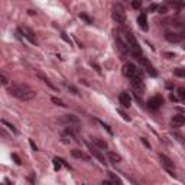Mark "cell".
Returning a JSON list of instances; mask_svg holds the SVG:
<instances>
[{
	"mask_svg": "<svg viewBox=\"0 0 185 185\" xmlns=\"http://www.w3.org/2000/svg\"><path fill=\"white\" fill-rule=\"evenodd\" d=\"M178 100H181V101H185V88L179 87L178 88Z\"/></svg>",
	"mask_w": 185,
	"mask_h": 185,
	"instance_id": "19",
	"label": "cell"
},
{
	"mask_svg": "<svg viewBox=\"0 0 185 185\" xmlns=\"http://www.w3.org/2000/svg\"><path fill=\"white\" fill-rule=\"evenodd\" d=\"M171 125L174 126V127H181L182 125H185V116L182 114H175L172 117V120H171Z\"/></svg>",
	"mask_w": 185,
	"mask_h": 185,
	"instance_id": "13",
	"label": "cell"
},
{
	"mask_svg": "<svg viewBox=\"0 0 185 185\" xmlns=\"http://www.w3.org/2000/svg\"><path fill=\"white\" fill-rule=\"evenodd\" d=\"M137 23H139V26L142 28L143 30H147V18H146V13H140L137 16Z\"/></svg>",
	"mask_w": 185,
	"mask_h": 185,
	"instance_id": "16",
	"label": "cell"
},
{
	"mask_svg": "<svg viewBox=\"0 0 185 185\" xmlns=\"http://www.w3.org/2000/svg\"><path fill=\"white\" fill-rule=\"evenodd\" d=\"M87 146H88V149H90V152H91V153H93V155H94L95 158H97L98 161H100V162L103 163V165H106V158H104V155H103L101 152L98 151V149H97L95 146H91L90 143H87Z\"/></svg>",
	"mask_w": 185,
	"mask_h": 185,
	"instance_id": "12",
	"label": "cell"
},
{
	"mask_svg": "<svg viewBox=\"0 0 185 185\" xmlns=\"http://www.w3.org/2000/svg\"><path fill=\"white\" fill-rule=\"evenodd\" d=\"M2 123H3L4 126H8V127L10 129V130H12V132H13V133H16V129H15V126H13V125H10V123H8V121H6V120H2Z\"/></svg>",
	"mask_w": 185,
	"mask_h": 185,
	"instance_id": "27",
	"label": "cell"
},
{
	"mask_svg": "<svg viewBox=\"0 0 185 185\" xmlns=\"http://www.w3.org/2000/svg\"><path fill=\"white\" fill-rule=\"evenodd\" d=\"M12 158H13V161H15L16 163H18V165H20V163H22V161H20V158L18 155H16V153H12Z\"/></svg>",
	"mask_w": 185,
	"mask_h": 185,
	"instance_id": "28",
	"label": "cell"
},
{
	"mask_svg": "<svg viewBox=\"0 0 185 185\" xmlns=\"http://www.w3.org/2000/svg\"><path fill=\"white\" fill-rule=\"evenodd\" d=\"M140 142H142V143H143V145H145V146H146V147H147V149H151V145L147 143V140H146V139H145V137H140Z\"/></svg>",
	"mask_w": 185,
	"mask_h": 185,
	"instance_id": "31",
	"label": "cell"
},
{
	"mask_svg": "<svg viewBox=\"0 0 185 185\" xmlns=\"http://www.w3.org/2000/svg\"><path fill=\"white\" fill-rule=\"evenodd\" d=\"M18 32H19V33H23V36H25V38H26L28 41L30 42V44H33V45H36V44H38V41H36V36H35V33H33V30L29 29L28 26H20Z\"/></svg>",
	"mask_w": 185,
	"mask_h": 185,
	"instance_id": "5",
	"label": "cell"
},
{
	"mask_svg": "<svg viewBox=\"0 0 185 185\" xmlns=\"http://www.w3.org/2000/svg\"><path fill=\"white\" fill-rule=\"evenodd\" d=\"M107 156H109L110 162H113V163L121 162V156L119 153H116V152H107Z\"/></svg>",
	"mask_w": 185,
	"mask_h": 185,
	"instance_id": "17",
	"label": "cell"
},
{
	"mask_svg": "<svg viewBox=\"0 0 185 185\" xmlns=\"http://www.w3.org/2000/svg\"><path fill=\"white\" fill-rule=\"evenodd\" d=\"M8 91L10 95L19 98V100H23V101L32 100V98H35V95H36V93H35L33 90H30L28 85H23V84H13L12 87L8 88Z\"/></svg>",
	"mask_w": 185,
	"mask_h": 185,
	"instance_id": "1",
	"label": "cell"
},
{
	"mask_svg": "<svg viewBox=\"0 0 185 185\" xmlns=\"http://www.w3.org/2000/svg\"><path fill=\"white\" fill-rule=\"evenodd\" d=\"M68 90H71L74 94H78V90H77L75 87H72V85H68Z\"/></svg>",
	"mask_w": 185,
	"mask_h": 185,
	"instance_id": "34",
	"label": "cell"
},
{
	"mask_svg": "<svg viewBox=\"0 0 185 185\" xmlns=\"http://www.w3.org/2000/svg\"><path fill=\"white\" fill-rule=\"evenodd\" d=\"M111 16H113V19L116 20L117 23H125L126 22L125 10H123L120 6H116V8L113 9V13H111Z\"/></svg>",
	"mask_w": 185,
	"mask_h": 185,
	"instance_id": "6",
	"label": "cell"
},
{
	"mask_svg": "<svg viewBox=\"0 0 185 185\" xmlns=\"http://www.w3.org/2000/svg\"><path fill=\"white\" fill-rule=\"evenodd\" d=\"M174 74L177 77H182V78H185V68H175Z\"/></svg>",
	"mask_w": 185,
	"mask_h": 185,
	"instance_id": "20",
	"label": "cell"
},
{
	"mask_svg": "<svg viewBox=\"0 0 185 185\" xmlns=\"http://www.w3.org/2000/svg\"><path fill=\"white\" fill-rule=\"evenodd\" d=\"M165 57H168L169 59H172V58H175L177 55H175V54H171V52H166V54H165Z\"/></svg>",
	"mask_w": 185,
	"mask_h": 185,
	"instance_id": "35",
	"label": "cell"
},
{
	"mask_svg": "<svg viewBox=\"0 0 185 185\" xmlns=\"http://www.w3.org/2000/svg\"><path fill=\"white\" fill-rule=\"evenodd\" d=\"M71 155L77 159H84V161H90V156L85 155L83 151H80V149H72L71 151Z\"/></svg>",
	"mask_w": 185,
	"mask_h": 185,
	"instance_id": "15",
	"label": "cell"
},
{
	"mask_svg": "<svg viewBox=\"0 0 185 185\" xmlns=\"http://www.w3.org/2000/svg\"><path fill=\"white\" fill-rule=\"evenodd\" d=\"M97 121H98V123H100V125H101V126H103V127L106 129V130H107V132H109V133H110V135H113V130H111V129H110V126H109V125H106V123H104V121H101V120H98V119H97Z\"/></svg>",
	"mask_w": 185,
	"mask_h": 185,
	"instance_id": "24",
	"label": "cell"
},
{
	"mask_svg": "<svg viewBox=\"0 0 185 185\" xmlns=\"http://www.w3.org/2000/svg\"><path fill=\"white\" fill-rule=\"evenodd\" d=\"M0 81H2V84H3V85H6V84H8V78H6V75H4V74H0Z\"/></svg>",
	"mask_w": 185,
	"mask_h": 185,
	"instance_id": "29",
	"label": "cell"
},
{
	"mask_svg": "<svg viewBox=\"0 0 185 185\" xmlns=\"http://www.w3.org/2000/svg\"><path fill=\"white\" fill-rule=\"evenodd\" d=\"M159 13H166V8H165V6L159 8Z\"/></svg>",
	"mask_w": 185,
	"mask_h": 185,
	"instance_id": "37",
	"label": "cell"
},
{
	"mask_svg": "<svg viewBox=\"0 0 185 185\" xmlns=\"http://www.w3.org/2000/svg\"><path fill=\"white\" fill-rule=\"evenodd\" d=\"M156 9H159V6L153 3V4H151V6H149V9H147V10H149V12H153V10H156Z\"/></svg>",
	"mask_w": 185,
	"mask_h": 185,
	"instance_id": "32",
	"label": "cell"
},
{
	"mask_svg": "<svg viewBox=\"0 0 185 185\" xmlns=\"http://www.w3.org/2000/svg\"><path fill=\"white\" fill-rule=\"evenodd\" d=\"M123 75L127 77L129 80H135V78H142V71L137 68L135 64L127 62L123 65Z\"/></svg>",
	"mask_w": 185,
	"mask_h": 185,
	"instance_id": "3",
	"label": "cell"
},
{
	"mask_svg": "<svg viewBox=\"0 0 185 185\" xmlns=\"http://www.w3.org/2000/svg\"><path fill=\"white\" fill-rule=\"evenodd\" d=\"M169 98L172 100V101H178V97H177V95H174V94H171V95H169Z\"/></svg>",
	"mask_w": 185,
	"mask_h": 185,
	"instance_id": "36",
	"label": "cell"
},
{
	"mask_svg": "<svg viewBox=\"0 0 185 185\" xmlns=\"http://www.w3.org/2000/svg\"><path fill=\"white\" fill-rule=\"evenodd\" d=\"M52 100V103L54 104H57V106H61V107H67V104H64V101L62 100H59V98H57V97H52L51 98Z\"/></svg>",
	"mask_w": 185,
	"mask_h": 185,
	"instance_id": "23",
	"label": "cell"
},
{
	"mask_svg": "<svg viewBox=\"0 0 185 185\" xmlns=\"http://www.w3.org/2000/svg\"><path fill=\"white\" fill-rule=\"evenodd\" d=\"M93 143L97 145L98 147L107 149V142H106V140H101V139H98V137H93Z\"/></svg>",
	"mask_w": 185,
	"mask_h": 185,
	"instance_id": "18",
	"label": "cell"
},
{
	"mask_svg": "<svg viewBox=\"0 0 185 185\" xmlns=\"http://www.w3.org/2000/svg\"><path fill=\"white\" fill-rule=\"evenodd\" d=\"M130 84H132V87L135 88L137 94H143L145 91V83L142 78H135V80H130Z\"/></svg>",
	"mask_w": 185,
	"mask_h": 185,
	"instance_id": "8",
	"label": "cell"
},
{
	"mask_svg": "<svg viewBox=\"0 0 185 185\" xmlns=\"http://www.w3.org/2000/svg\"><path fill=\"white\" fill-rule=\"evenodd\" d=\"M184 36H185V35L177 33V32H166L165 39H166V41H169V42H172V44H177V42H181Z\"/></svg>",
	"mask_w": 185,
	"mask_h": 185,
	"instance_id": "10",
	"label": "cell"
},
{
	"mask_svg": "<svg viewBox=\"0 0 185 185\" xmlns=\"http://www.w3.org/2000/svg\"><path fill=\"white\" fill-rule=\"evenodd\" d=\"M101 185H111V182H110V181H103Z\"/></svg>",
	"mask_w": 185,
	"mask_h": 185,
	"instance_id": "38",
	"label": "cell"
},
{
	"mask_svg": "<svg viewBox=\"0 0 185 185\" xmlns=\"http://www.w3.org/2000/svg\"><path fill=\"white\" fill-rule=\"evenodd\" d=\"M61 165H62V159H59V158H54V168H55V171L59 169Z\"/></svg>",
	"mask_w": 185,
	"mask_h": 185,
	"instance_id": "21",
	"label": "cell"
},
{
	"mask_svg": "<svg viewBox=\"0 0 185 185\" xmlns=\"http://www.w3.org/2000/svg\"><path fill=\"white\" fill-rule=\"evenodd\" d=\"M38 77H39V78H41V80H42V81H44L45 84H48V85H49L51 88H52V90H55V87H54V84H51V81H49V80L46 78V77H44L42 74H38Z\"/></svg>",
	"mask_w": 185,
	"mask_h": 185,
	"instance_id": "22",
	"label": "cell"
},
{
	"mask_svg": "<svg viewBox=\"0 0 185 185\" xmlns=\"http://www.w3.org/2000/svg\"><path fill=\"white\" fill-rule=\"evenodd\" d=\"M59 123H68V125H71V123H78L80 119L77 116H72V114H68V116H64V117H61Z\"/></svg>",
	"mask_w": 185,
	"mask_h": 185,
	"instance_id": "14",
	"label": "cell"
},
{
	"mask_svg": "<svg viewBox=\"0 0 185 185\" xmlns=\"http://www.w3.org/2000/svg\"><path fill=\"white\" fill-rule=\"evenodd\" d=\"M132 6L135 9H140V6H142V3H140V2H137V0H135V2H133L132 3Z\"/></svg>",
	"mask_w": 185,
	"mask_h": 185,
	"instance_id": "30",
	"label": "cell"
},
{
	"mask_svg": "<svg viewBox=\"0 0 185 185\" xmlns=\"http://www.w3.org/2000/svg\"><path fill=\"white\" fill-rule=\"evenodd\" d=\"M159 159H161V162H162V166L165 168L168 172H169V175H172V177H175V174H174V171H175V165H174V162L171 161L169 158L166 155H163V153H161L159 155Z\"/></svg>",
	"mask_w": 185,
	"mask_h": 185,
	"instance_id": "4",
	"label": "cell"
},
{
	"mask_svg": "<svg viewBox=\"0 0 185 185\" xmlns=\"http://www.w3.org/2000/svg\"><path fill=\"white\" fill-rule=\"evenodd\" d=\"M80 18H81L83 20H85V23H88V25H91V23H93V20H91L90 18L85 15V13H80Z\"/></svg>",
	"mask_w": 185,
	"mask_h": 185,
	"instance_id": "25",
	"label": "cell"
},
{
	"mask_svg": "<svg viewBox=\"0 0 185 185\" xmlns=\"http://www.w3.org/2000/svg\"><path fill=\"white\" fill-rule=\"evenodd\" d=\"M119 101H120V104L123 107H130L132 106V97H130V94H129L127 91L120 93V95H119Z\"/></svg>",
	"mask_w": 185,
	"mask_h": 185,
	"instance_id": "9",
	"label": "cell"
},
{
	"mask_svg": "<svg viewBox=\"0 0 185 185\" xmlns=\"http://www.w3.org/2000/svg\"><path fill=\"white\" fill-rule=\"evenodd\" d=\"M29 145H30V147H32L33 151H38V146L33 143V140H32V139H29Z\"/></svg>",
	"mask_w": 185,
	"mask_h": 185,
	"instance_id": "33",
	"label": "cell"
},
{
	"mask_svg": "<svg viewBox=\"0 0 185 185\" xmlns=\"http://www.w3.org/2000/svg\"><path fill=\"white\" fill-rule=\"evenodd\" d=\"M162 104H163V98L161 97V95H153V97H151L149 101H147V106L152 110H158Z\"/></svg>",
	"mask_w": 185,
	"mask_h": 185,
	"instance_id": "7",
	"label": "cell"
},
{
	"mask_svg": "<svg viewBox=\"0 0 185 185\" xmlns=\"http://www.w3.org/2000/svg\"><path fill=\"white\" fill-rule=\"evenodd\" d=\"M125 42H126V45H127V48H129V52L132 54L136 59H139L140 57H143V55H142V49H140L136 38H135L130 32H126L125 33Z\"/></svg>",
	"mask_w": 185,
	"mask_h": 185,
	"instance_id": "2",
	"label": "cell"
},
{
	"mask_svg": "<svg viewBox=\"0 0 185 185\" xmlns=\"http://www.w3.org/2000/svg\"><path fill=\"white\" fill-rule=\"evenodd\" d=\"M137 61H139L140 64H142V65L145 67V68L147 69V72H149V74H151L152 77H156V74H158V72L155 71V68H153V65H152L151 62H149V61L146 59V58H145V57H140Z\"/></svg>",
	"mask_w": 185,
	"mask_h": 185,
	"instance_id": "11",
	"label": "cell"
},
{
	"mask_svg": "<svg viewBox=\"0 0 185 185\" xmlns=\"http://www.w3.org/2000/svg\"><path fill=\"white\" fill-rule=\"evenodd\" d=\"M110 177H111V179H113V181H114V184H116V185H123V184H121V181H120V179H119V177H117V175H114V174H110Z\"/></svg>",
	"mask_w": 185,
	"mask_h": 185,
	"instance_id": "26",
	"label": "cell"
}]
</instances>
